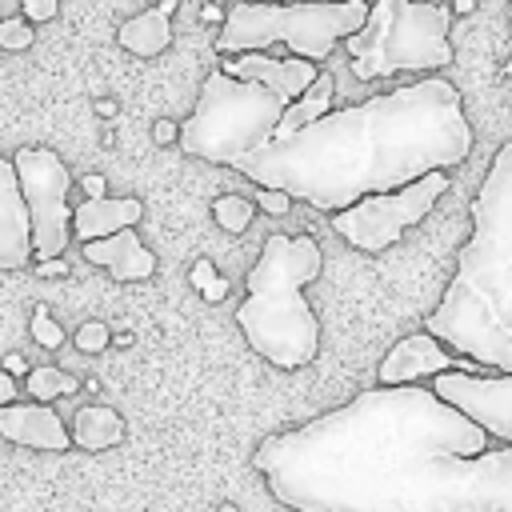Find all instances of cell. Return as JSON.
Wrapping results in <instances>:
<instances>
[{
    "label": "cell",
    "mask_w": 512,
    "mask_h": 512,
    "mask_svg": "<svg viewBox=\"0 0 512 512\" xmlns=\"http://www.w3.org/2000/svg\"><path fill=\"white\" fill-rule=\"evenodd\" d=\"M432 388H368L260 440L252 468L292 512H512V444Z\"/></svg>",
    "instance_id": "obj_1"
},
{
    "label": "cell",
    "mask_w": 512,
    "mask_h": 512,
    "mask_svg": "<svg viewBox=\"0 0 512 512\" xmlns=\"http://www.w3.org/2000/svg\"><path fill=\"white\" fill-rule=\"evenodd\" d=\"M472 152V124L444 76L332 108L292 140L268 144L236 164L260 188L304 200L316 212H344L364 196L396 192L428 172H448Z\"/></svg>",
    "instance_id": "obj_2"
},
{
    "label": "cell",
    "mask_w": 512,
    "mask_h": 512,
    "mask_svg": "<svg viewBox=\"0 0 512 512\" xmlns=\"http://www.w3.org/2000/svg\"><path fill=\"white\" fill-rule=\"evenodd\" d=\"M424 332L452 356L512 376V140L484 172L472 200V236Z\"/></svg>",
    "instance_id": "obj_3"
},
{
    "label": "cell",
    "mask_w": 512,
    "mask_h": 512,
    "mask_svg": "<svg viewBox=\"0 0 512 512\" xmlns=\"http://www.w3.org/2000/svg\"><path fill=\"white\" fill-rule=\"evenodd\" d=\"M320 268L324 252L308 232H272L248 272V296L236 308V324L252 352L276 368H304L320 352V320L304 296Z\"/></svg>",
    "instance_id": "obj_4"
},
{
    "label": "cell",
    "mask_w": 512,
    "mask_h": 512,
    "mask_svg": "<svg viewBox=\"0 0 512 512\" xmlns=\"http://www.w3.org/2000/svg\"><path fill=\"white\" fill-rule=\"evenodd\" d=\"M368 20V0H340V4H260L240 0L228 8V20L216 36L220 56L240 52H268L288 48L292 56L320 68L340 40L360 32Z\"/></svg>",
    "instance_id": "obj_5"
},
{
    "label": "cell",
    "mask_w": 512,
    "mask_h": 512,
    "mask_svg": "<svg viewBox=\"0 0 512 512\" xmlns=\"http://www.w3.org/2000/svg\"><path fill=\"white\" fill-rule=\"evenodd\" d=\"M284 108L288 104L276 100L268 88L212 68L200 84V100H196L192 116L180 124L176 144L196 160L236 168L244 156L272 144V132H276Z\"/></svg>",
    "instance_id": "obj_6"
},
{
    "label": "cell",
    "mask_w": 512,
    "mask_h": 512,
    "mask_svg": "<svg viewBox=\"0 0 512 512\" xmlns=\"http://www.w3.org/2000/svg\"><path fill=\"white\" fill-rule=\"evenodd\" d=\"M452 16L432 0H372L360 32L344 40L356 80H380L396 72H436L452 64L448 40Z\"/></svg>",
    "instance_id": "obj_7"
},
{
    "label": "cell",
    "mask_w": 512,
    "mask_h": 512,
    "mask_svg": "<svg viewBox=\"0 0 512 512\" xmlns=\"http://www.w3.org/2000/svg\"><path fill=\"white\" fill-rule=\"evenodd\" d=\"M444 192H448V172H428L416 184H404L396 192H380V196L356 200L352 208L332 216V228H336V236H344L360 252H384L412 224H420Z\"/></svg>",
    "instance_id": "obj_8"
},
{
    "label": "cell",
    "mask_w": 512,
    "mask_h": 512,
    "mask_svg": "<svg viewBox=\"0 0 512 512\" xmlns=\"http://www.w3.org/2000/svg\"><path fill=\"white\" fill-rule=\"evenodd\" d=\"M24 204H28V220H32V256L40 260H56L64 256L68 240H72V208H68V188L72 176L64 168V160L52 148L28 144L12 156Z\"/></svg>",
    "instance_id": "obj_9"
},
{
    "label": "cell",
    "mask_w": 512,
    "mask_h": 512,
    "mask_svg": "<svg viewBox=\"0 0 512 512\" xmlns=\"http://www.w3.org/2000/svg\"><path fill=\"white\" fill-rule=\"evenodd\" d=\"M432 396H440L500 444H512V376L440 372L432 376Z\"/></svg>",
    "instance_id": "obj_10"
},
{
    "label": "cell",
    "mask_w": 512,
    "mask_h": 512,
    "mask_svg": "<svg viewBox=\"0 0 512 512\" xmlns=\"http://www.w3.org/2000/svg\"><path fill=\"white\" fill-rule=\"evenodd\" d=\"M220 72L224 76H236V80H252V84H260V88H268L276 100H284V104H292V100H300L312 84H316V76H320V68L316 64H308V60H300V56H268V52H240V56H224V64H220Z\"/></svg>",
    "instance_id": "obj_11"
},
{
    "label": "cell",
    "mask_w": 512,
    "mask_h": 512,
    "mask_svg": "<svg viewBox=\"0 0 512 512\" xmlns=\"http://www.w3.org/2000/svg\"><path fill=\"white\" fill-rule=\"evenodd\" d=\"M476 364L464 360V356H452L440 340H432L428 332H412L404 336L400 344H392V352L380 360L376 376H380V388H400V384H412L420 376H440V372H472Z\"/></svg>",
    "instance_id": "obj_12"
},
{
    "label": "cell",
    "mask_w": 512,
    "mask_h": 512,
    "mask_svg": "<svg viewBox=\"0 0 512 512\" xmlns=\"http://www.w3.org/2000/svg\"><path fill=\"white\" fill-rule=\"evenodd\" d=\"M32 256V220L12 160L0 156V268H24Z\"/></svg>",
    "instance_id": "obj_13"
},
{
    "label": "cell",
    "mask_w": 512,
    "mask_h": 512,
    "mask_svg": "<svg viewBox=\"0 0 512 512\" xmlns=\"http://www.w3.org/2000/svg\"><path fill=\"white\" fill-rule=\"evenodd\" d=\"M0 436L24 448H40V452H64L72 444V436L64 432V420L56 416L52 404H4L0 408Z\"/></svg>",
    "instance_id": "obj_14"
},
{
    "label": "cell",
    "mask_w": 512,
    "mask_h": 512,
    "mask_svg": "<svg viewBox=\"0 0 512 512\" xmlns=\"http://www.w3.org/2000/svg\"><path fill=\"white\" fill-rule=\"evenodd\" d=\"M144 216V204L136 196H100V200H84L80 208H72V236L80 244L92 240H108L124 228H132Z\"/></svg>",
    "instance_id": "obj_15"
},
{
    "label": "cell",
    "mask_w": 512,
    "mask_h": 512,
    "mask_svg": "<svg viewBox=\"0 0 512 512\" xmlns=\"http://www.w3.org/2000/svg\"><path fill=\"white\" fill-rule=\"evenodd\" d=\"M84 260L108 268L112 280H148L156 272V256L144 248V240L136 236V228H124V232H116L108 240L84 244Z\"/></svg>",
    "instance_id": "obj_16"
},
{
    "label": "cell",
    "mask_w": 512,
    "mask_h": 512,
    "mask_svg": "<svg viewBox=\"0 0 512 512\" xmlns=\"http://www.w3.org/2000/svg\"><path fill=\"white\" fill-rule=\"evenodd\" d=\"M116 40L132 56H156V52H164L172 44V16L160 4L156 8H144V12H136L132 20L120 24Z\"/></svg>",
    "instance_id": "obj_17"
},
{
    "label": "cell",
    "mask_w": 512,
    "mask_h": 512,
    "mask_svg": "<svg viewBox=\"0 0 512 512\" xmlns=\"http://www.w3.org/2000/svg\"><path fill=\"white\" fill-rule=\"evenodd\" d=\"M72 444L88 448V452H104V448H116L124 440V416L108 404H84L76 416H72Z\"/></svg>",
    "instance_id": "obj_18"
},
{
    "label": "cell",
    "mask_w": 512,
    "mask_h": 512,
    "mask_svg": "<svg viewBox=\"0 0 512 512\" xmlns=\"http://www.w3.org/2000/svg\"><path fill=\"white\" fill-rule=\"evenodd\" d=\"M332 112V76L328 72H320L316 76V84L300 96V100H292L288 108H284V116H280V124H276V132H272V144H280V140H292L296 132H304V128H312L320 116H328Z\"/></svg>",
    "instance_id": "obj_19"
},
{
    "label": "cell",
    "mask_w": 512,
    "mask_h": 512,
    "mask_svg": "<svg viewBox=\"0 0 512 512\" xmlns=\"http://www.w3.org/2000/svg\"><path fill=\"white\" fill-rule=\"evenodd\" d=\"M76 388H80V380L68 376L64 368H56V364L28 368V392H32L36 404H48V400H56V396H68V392H76Z\"/></svg>",
    "instance_id": "obj_20"
},
{
    "label": "cell",
    "mask_w": 512,
    "mask_h": 512,
    "mask_svg": "<svg viewBox=\"0 0 512 512\" xmlns=\"http://www.w3.org/2000/svg\"><path fill=\"white\" fill-rule=\"evenodd\" d=\"M212 220H216L224 232L240 236V232L252 224V200H248V196H220V200L212 204Z\"/></svg>",
    "instance_id": "obj_21"
},
{
    "label": "cell",
    "mask_w": 512,
    "mask_h": 512,
    "mask_svg": "<svg viewBox=\"0 0 512 512\" xmlns=\"http://www.w3.org/2000/svg\"><path fill=\"white\" fill-rule=\"evenodd\" d=\"M192 288H196L208 304H216V300H224V296H228V280H220V276H216L212 260H196V264H192Z\"/></svg>",
    "instance_id": "obj_22"
},
{
    "label": "cell",
    "mask_w": 512,
    "mask_h": 512,
    "mask_svg": "<svg viewBox=\"0 0 512 512\" xmlns=\"http://www.w3.org/2000/svg\"><path fill=\"white\" fill-rule=\"evenodd\" d=\"M32 24L24 20V16H4L0 20V48H8V52H24V48H32Z\"/></svg>",
    "instance_id": "obj_23"
},
{
    "label": "cell",
    "mask_w": 512,
    "mask_h": 512,
    "mask_svg": "<svg viewBox=\"0 0 512 512\" xmlns=\"http://www.w3.org/2000/svg\"><path fill=\"white\" fill-rule=\"evenodd\" d=\"M32 340H36L40 348H60V344H64V328L48 316V308H36V312H32Z\"/></svg>",
    "instance_id": "obj_24"
},
{
    "label": "cell",
    "mask_w": 512,
    "mask_h": 512,
    "mask_svg": "<svg viewBox=\"0 0 512 512\" xmlns=\"http://www.w3.org/2000/svg\"><path fill=\"white\" fill-rule=\"evenodd\" d=\"M76 348L80 352H100L104 344H108V324H100V320H88V324H80L76 328Z\"/></svg>",
    "instance_id": "obj_25"
},
{
    "label": "cell",
    "mask_w": 512,
    "mask_h": 512,
    "mask_svg": "<svg viewBox=\"0 0 512 512\" xmlns=\"http://www.w3.org/2000/svg\"><path fill=\"white\" fill-rule=\"evenodd\" d=\"M60 12V0H20V16L28 24H44V20H56Z\"/></svg>",
    "instance_id": "obj_26"
},
{
    "label": "cell",
    "mask_w": 512,
    "mask_h": 512,
    "mask_svg": "<svg viewBox=\"0 0 512 512\" xmlns=\"http://www.w3.org/2000/svg\"><path fill=\"white\" fill-rule=\"evenodd\" d=\"M256 204H260L268 216H284V212L292 208V200H288L284 192H276V188H260V184H256Z\"/></svg>",
    "instance_id": "obj_27"
},
{
    "label": "cell",
    "mask_w": 512,
    "mask_h": 512,
    "mask_svg": "<svg viewBox=\"0 0 512 512\" xmlns=\"http://www.w3.org/2000/svg\"><path fill=\"white\" fill-rule=\"evenodd\" d=\"M36 276H44V280H48V276H68V260H64V256L40 260V264H36Z\"/></svg>",
    "instance_id": "obj_28"
},
{
    "label": "cell",
    "mask_w": 512,
    "mask_h": 512,
    "mask_svg": "<svg viewBox=\"0 0 512 512\" xmlns=\"http://www.w3.org/2000/svg\"><path fill=\"white\" fill-rule=\"evenodd\" d=\"M152 136H156L160 144H168V140H176V136H180V124H172V120H160V124L152 128Z\"/></svg>",
    "instance_id": "obj_29"
},
{
    "label": "cell",
    "mask_w": 512,
    "mask_h": 512,
    "mask_svg": "<svg viewBox=\"0 0 512 512\" xmlns=\"http://www.w3.org/2000/svg\"><path fill=\"white\" fill-rule=\"evenodd\" d=\"M12 400H16V380L8 372H0V408L12 404Z\"/></svg>",
    "instance_id": "obj_30"
},
{
    "label": "cell",
    "mask_w": 512,
    "mask_h": 512,
    "mask_svg": "<svg viewBox=\"0 0 512 512\" xmlns=\"http://www.w3.org/2000/svg\"><path fill=\"white\" fill-rule=\"evenodd\" d=\"M84 192H88V200H100L104 196V176H84Z\"/></svg>",
    "instance_id": "obj_31"
},
{
    "label": "cell",
    "mask_w": 512,
    "mask_h": 512,
    "mask_svg": "<svg viewBox=\"0 0 512 512\" xmlns=\"http://www.w3.org/2000/svg\"><path fill=\"white\" fill-rule=\"evenodd\" d=\"M4 372H8V376L24 372V360H20V356H8V360H4Z\"/></svg>",
    "instance_id": "obj_32"
},
{
    "label": "cell",
    "mask_w": 512,
    "mask_h": 512,
    "mask_svg": "<svg viewBox=\"0 0 512 512\" xmlns=\"http://www.w3.org/2000/svg\"><path fill=\"white\" fill-rule=\"evenodd\" d=\"M260 4H340V0H260Z\"/></svg>",
    "instance_id": "obj_33"
},
{
    "label": "cell",
    "mask_w": 512,
    "mask_h": 512,
    "mask_svg": "<svg viewBox=\"0 0 512 512\" xmlns=\"http://www.w3.org/2000/svg\"><path fill=\"white\" fill-rule=\"evenodd\" d=\"M456 4V12H472L476 8V0H452Z\"/></svg>",
    "instance_id": "obj_34"
},
{
    "label": "cell",
    "mask_w": 512,
    "mask_h": 512,
    "mask_svg": "<svg viewBox=\"0 0 512 512\" xmlns=\"http://www.w3.org/2000/svg\"><path fill=\"white\" fill-rule=\"evenodd\" d=\"M504 76H512V56H508V64H504Z\"/></svg>",
    "instance_id": "obj_35"
},
{
    "label": "cell",
    "mask_w": 512,
    "mask_h": 512,
    "mask_svg": "<svg viewBox=\"0 0 512 512\" xmlns=\"http://www.w3.org/2000/svg\"><path fill=\"white\" fill-rule=\"evenodd\" d=\"M220 512H236V508H232V504H224V508H220Z\"/></svg>",
    "instance_id": "obj_36"
},
{
    "label": "cell",
    "mask_w": 512,
    "mask_h": 512,
    "mask_svg": "<svg viewBox=\"0 0 512 512\" xmlns=\"http://www.w3.org/2000/svg\"><path fill=\"white\" fill-rule=\"evenodd\" d=\"M508 20H512V0H508Z\"/></svg>",
    "instance_id": "obj_37"
}]
</instances>
